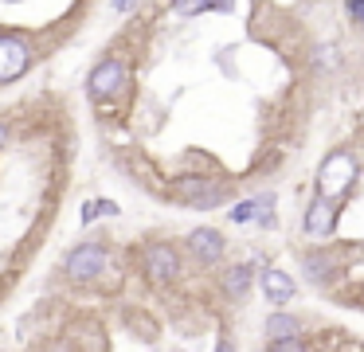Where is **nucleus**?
I'll return each mask as SVG.
<instances>
[{"mask_svg": "<svg viewBox=\"0 0 364 352\" xmlns=\"http://www.w3.org/2000/svg\"><path fill=\"white\" fill-rule=\"evenodd\" d=\"M306 278L317 282V286H321V282H333V278H337V262L314 250V255H306Z\"/></svg>", "mask_w": 364, "mask_h": 352, "instance_id": "9d476101", "label": "nucleus"}, {"mask_svg": "<svg viewBox=\"0 0 364 352\" xmlns=\"http://www.w3.org/2000/svg\"><path fill=\"white\" fill-rule=\"evenodd\" d=\"M188 250L200 258V262H220V258H223V235L212 231V227L188 231Z\"/></svg>", "mask_w": 364, "mask_h": 352, "instance_id": "6e6552de", "label": "nucleus"}, {"mask_svg": "<svg viewBox=\"0 0 364 352\" xmlns=\"http://www.w3.org/2000/svg\"><path fill=\"white\" fill-rule=\"evenodd\" d=\"M348 16H353L356 23H364V0H348Z\"/></svg>", "mask_w": 364, "mask_h": 352, "instance_id": "f3484780", "label": "nucleus"}, {"mask_svg": "<svg viewBox=\"0 0 364 352\" xmlns=\"http://www.w3.org/2000/svg\"><path fill=\"white\" fill-rule=\"evenodd\" d=\"M259 282H262V294H267L274 305H286L294 297V278H290V274H282V270H274V266H267Z\"/></svg>", "mask_w": 364, "mask_h": 352, "instance_id": "1a4fd4ad", "label": "nucleus"}, {"mask_svg": "<svg viewBox=\"0 0 364 352\" xmlns=\"http://www.w3.org/2000/svg\"><path fill=\"white\" fill-rule=\"evenodd\" d=\"M145 278L157 289H168L176 278H181V258L168 242H149L145 247Z\"/></svg>", "mask_w": 364, "mask_h": 352, "instance_id": "f03ea898", "label": "nucleus"}, {"mask_svg": "<svg viewBox=\"0 0 364 352\" xmlns=\"http://www.w3.org/2000/svg\"><path fill=\"white\" fill-rule=\"evenodd\" d=\"M106 262H110L106 247H98V242H82V247H75L71 255H67V274H71L75 282H90V278H98V274L106 270Z\"/></svg>", "mask_w": 364, "mask_h": 352, "instance_id": "20e7f679", "label": "nucleus"}, {"mask_svg": "<svg viewBox=\"0 0 364 352\" xmlns=\"http://www.w3.org/2000/svg\"><path fill=\"white\" fill-rule=\"evenodd\" d=\"M286 336H298V321L290 317V313H274V317L267 321V341H286Z\"/></svg>", "mask_w": 364, "mask_h": 352, "instance_id": "f8f14e48", "label": "nucleus"}, {"mask_svg": "<svg viewBox=\"0 0 364 352\" xmlns=\"http://www.w3.org/2000/svg\"><path fill=\"white\" fill-rule=\"evenodd\" d=\"M122 82H126V63L122 59H102L95 70H90L87 90H90V98L106 102V98H114V94L122 90Z\"/></svg>", "mask_w": 364, "mask_h": 352, "instance_id": "39448f33", "label": "nucleus"}, {"mask_svg": "<svg viewBox=\"0 0 364 352\" xmlns=\"http://www.w3.org/2000/svg\"><path fill=\"white\" fill-rule=\"evenodd\" d=\"M255 203H259V211H255V219L259 223H274V196H255Z\"/></svg>", "mask_w": 364, "mask_h": 352, "instance_id": "ddd939ff", "label": "nucleus"}, {"mask_svg": "<svg viewBox=\"0 0 364 352\" xmlns=\"http://www.w3.org/2000/svg\"><path fill=\"white\" fill-rule=\"evenodd\" d=\"M129 4H134V0H114V12H126Z\"/></svg>", "mask_w": 364, "mask_h": 352, "instance_id": "a211bd4d", "label": "nucleus"}, {"mask_svg": "<svg viewBox=\"0 0 364 352\" xmlns=\"http://www.w3.org/2000/svg\"><path fill=\"white\" fill-rule=\"evenodd\" d=\"M173 12H176V16H196V12H208V0H173Z\"/></svg>", "mask_w": 364, "mask_h": 352, "instance_id": "4468645a", "label": "nucleus"}, {"mask_svg": "<svg viewBox=\"0 0 364 352\" xmlns=\"http://www.w3.org/2000/svg\"><path fill=\"white\" fill-rule=\"evenodd\" d=\"M356 176H360L356 156L348 153V149H337V153H329L321 161V169H317V192L329 196V200H345V196L353 192Z\"/></svg>", "mask_w": 364, "mask_h": 352, "instance_id": "f257e3e1", "label": "nucleus"}, {"mask_svg": "<svg viewBox=\"0 0 364 352\" xmlns=\"http://www.w3.org/2000/svg\"><path fill=\"white\" fill-rule=\"evenodd\" d=\"M32 63V47L20 31H0V82L20 78Z\"/></svg>", "mask_w": 364, "mask_h": 352, "instance_id": "7ed1b4c3", "label": "nucleus"}, {"mask_svg": "<svg viewBox=\"0 0 364 352\" xmlns=\"http://www.w3.org/2000/svg\"><path fill=\"white\" fill-rule=\"evenodd\" d=\"M173 188L184 203H192V208H215V203L223 200V188L208 176H176Z\"/></svg>", "mask_w": 364, "mask_h": 352, "instance_id": "423d86ee", "label": "nucleus"}, {"mask_svg": "<svg viewBox=\"0 0 364 352\" xmlns=\"http://www.w3.org/2000/svg\"><path fill=\"white\" fill-rule=\"evenodd\" d=\"M255 211H259V203L243 200V203H235V208H231V219H235V223H247V219H255Z\"/></svg>", "mask_w": 364, "mask_h": 352, "instance_id": "2eb2a0df", "label": "nucleus"}, {"mask_svg": "<svg viewBox=\"0 0 364 352\" xmlns=\"http://www.w3.org/2000/svg\"><path fill=\"white\" fill-rule=\"evenodd\" d=\"M251 278H255V270L247 262H235L228 270V278H223V289H228L231 297H247V289H251Z\"/></svg>", "mask_w": 364, "mask_h": 352, "instance_id": "9b49d317", "label": "nucleus"}, {"mask_svg": "<svg viewBox=\"0 0 364 352\" xmlns=\"http://www.w3.org/2000/svg\"><path fill=\"white\" fill-rule=\"evenodd\" d=\"M270 348H278V352H294V348H306V341H301V336H286V341H274Z\"/></svg>", "mask_w": 364, "mask_h": 352, "instance_id": "dca6fc26", "label": "nucleus"}, {"mask_svg": "<svg viewBox=\"0 0 364 352\" xmlns=\"http://www.w3.org/2000/svg\"><path fill=\"white\" fill-rule=\"evenodd\" d=\"M4 137H9V129H4V125H0V145H4Z\"/></svg>", "mask_w": 364, "mask_h": 352, "instance_id": "6ab92c4d", "label": "nucleus"}, {"mask_svg": "<svg viewBox=\"0 0 364 352\" xmlns=\"http://www.w3.org/2000/svg\"><path fill=\"white\" fill-rule=\"evenodd\" d=\"M337 208H341V200H329V196L317 192L314 200H309V208H306V235L329 239L333 227H337Z\"/></svg>", "mask_w": 364, "mask_h": 352, "instance_id": "0eeeda50", "label": "nucleus"}]
</instances>
